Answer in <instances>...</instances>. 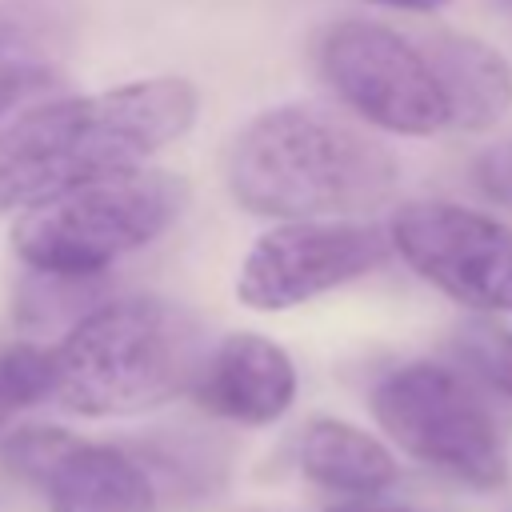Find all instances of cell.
Returning a JSON list of instances; mask_svg holds the SVG:
<instances>
[{"instance_id":"obj_19","label":"cell","mask_w":512,"mask_h":512,"mask_svg":"<svg viewBox=\"0 0 512 512\" xmlns=\"http://www.w3.org/2000/svg\"><path fill=\"white\" fill-rule=\"evenodd\" d=\"M328 512H408V508H388V504H336Z\"/></svg>"},{"instance_id":"obj_12","label":"cell","mask_w":512,"mask_h":512,"mask_svg":"<svg viewBox=\"0 0 512 512\" xmlns=\"http://www.w3.org/2000/svg\"><path fill=\"white\" fill-rule=\"evenodd\" d=\"M420 44L436 72L448 128L484 132L508 112L512 68L496 48H488L476 36H460V32H432Z\"/></svg>"},{"instance_id":"obj_8","label":"cell","mask_w":512,"mask_h":512,"mask_svg":"<svg viewBox=\"0 0 512 512\" xmlns=\"http://www.w3.org/2000/svg\"><path fill=\"white\" fill-rule=\"evenodd\" d=\"M384 256L388 240L380 228L292 220L260 236L256 248L244 256L236 296L248 308L280 312L348 280H360L364 272L380 268Z\"/></svg>"},{"instance_id":"obj_4","label":"cell","mask_w":512,"mask_h":512,"mask_svg":"<svg viewBox=\"0 0 512 512\" xmlns=\"http://www.w3.org/2000/svg\"><path fill=\"white\" fill-rule=\"evenodd\" d=\"M184 180L172 172L128 168L32 204L16 228L12 248L44 276L92 280L120 256L156 240L184 208Z\"/></svg>"},{"instance_id":"obj_10","label":"cell","mask_w":512,"mask_h":512,"mask_svg":"<svg viewBox=\"0 0 512 512\" xmlns=\"http://www.w3.org/2000/svg\"><path fill=\"white\" fill-rule=\"evenodd\" d=\"M192 392L208 412L224 420L272 424L296 396V368L280 344L256 332H236L208 352Z\"/></svg>"},{"instance_id":"obj_9","label":"cell","mask_w":512,"mask_h":512,"mask_svg":"<svg viewBox=\"0 0 512 512\" xmlns=\"http://www.w3.org/2000/svg\"><path fill=\"white\" fill-rule=\"evenodd\" d=\"M4 460L40 480L52 512H156L148 468L108 444H84L60 428H16Z\"/></svg>"},{"instance_id":"obj_15","label":"cell","mask_w":512,"mask_h":512,"mask_svg":"<svg viewBox=\"0 0 512 512\" xmlns=\"http://www.w3.org/2000/svg\"><path fill=\"white\" fill-rule=\"evenodd\" d=\"M456 352L460 360L496 392H504L512 400V328L480 316V320H464L456 332Z\"/></svg>"},{"instance_id":"obj_5","label":"cell","mask_w":512,"mask_h":512,"mask_svg":"<svg viewBox=\"0 0 512 512\" xmlns=\"http://www.w3.org/2000/svg\"><path fill=\"white\" fill-rule=\"evenodd\" d=\"M372 412L408 456L452 480L484 492L508 480L500 424L460 372L424 360L404 364L372 388Z\"/></svg>"},{"instance_id":"obj_7","label":"cell","mask_w":512,"mask_h":512,"mask_svg":"<svg viewBox=\"0 0 512 512\" xmlns=\"http://www.w3.org/2000/svg\"><path fill=\"white\" fill-rule=\"evenodd\" d=\"M392 248L440 292L480 312H512V228L444 204H404L392 216Z\"/></svg>"},{"instance_id":"obj_2","label":"cell","mask_w":512,"mask_h":512,"mask_svg":"<svg viewBox=\"0 0 512 512\" xmlns=\"http://www.w3.org/2000/svg\"><path fill=\"white\" fill-rule=\"evenodd\" d=\"M396 160L360 128L304 104L268 108L228 152V188L256 216H352L396 192Z\"/></svg>"},{"instance_id":"obj_1","label":"cell","mask_w":512,"mask_h":512,"mask_svg":"<svg viewBox=\"0 0 512 512\" xmlns=\"http://www.w3.org/2000/svg\"><path fill=\"white\" fill-rule=\"evenodd\" d=\"M196 104L188 80L152 76L20 116L0 132V212L140 168L192 128Z\"/></svg>"},{"instance_id":"obj_16","label":"cell","mask_w":512,"mask_h":512,"mask_svg":"<svg viewBox=\"0 0 512 512\" xmlns=\"http://www.w3.org/2000/svg\"><path fill=\"white\" fill-rule=\"evenodd\" d=\"M140 464H152L168 488H180V492H212L216 480H220V460H212V452L196 440H176V444H160L152 440L144 448V460Z\"/></svg>"},{"instance_id":"obj_18","label":"cell","mask_w":512,"mask_h":512,"mask_svg":"<svg viewBox=\"0 0 512 512\" xmlns=\"http://www.w3.org/2000/svg\"><path fill=\"white\" fill-rule=\"evenodd\" d=\"M376 4H388V8H408V12H432L448 0H376Z\"/></svg>"},{"instance_id":"obj_17","label":"cell","mask_w":512,"mask_h":512,"mask_svg":"<svg viewBox=\"0 0 512 512\" xmlns=\"http://www.w3.org/2000/svg\"><path fill=\"white\" fill-rule=\"evenodd\" d=\"M476 184L484 188L488 200L512 208V140L488 148V152L476 160Z\"/></svg>"},{"instance_id":"obj_6","label":"cell","mask_w":512,"mask_h":512,"mask_svg":"<svg viewBox=\"0 0 512 512\" xmlns=\"http://www.w3.org/2000/svg\"><path fill=\"white\" fill-rule=\"evenodd\" d=\"M320 72L348 108L388 132L428 136L448 124L444 96L424 44L384 24H332L320 40Z\"/></svg>"},{"instance_id":"obj_14","label":"cell","mask_w":512,"mask_h":512,"mask_svg":"<svg viewBox=\"0 0 512 512\" xmlns=\"http://www.w3.org/2000/svg\"><path fill=\"white\" fill-rule=\"evenodd\" d=\"M56 388V356L40 344H0V412L48 400Z\"/></svg>"},{"instance_id":"obj_11","label":"cell","mask_w":512,"mask_h":512,"mask_svg":"<svg viewBox=\"0 0 512 512\" xmlns=\"http://www.w3.org/2000/svg\"><path fill=\"white\" fill-rule=\"evenodd\" d=\"M76 32V0H0V112L60 80Z\"/></svg>"},{"instance_id":"obj_3","label":"cell","mask_w":512,"mask_h":512,"mask_svg":"<svg viewBox=\"0 0 512 512\" xmlns=\"http://www.w3.org/2000/svg\"><path fill=\"white\" fill-rule=\"evenodd\" d=\"M56 356L52 396L80 416H132L192 392L204 360V324L168 300H112L76 320Z\"/></svg>"},{"instance_id":"obj_13","label":"cell","mask_w":512,"mask_h":512,"mask_svg":"<svg viewBox=\"0 0 512 512\" xmlns=\"http://www.w3.org/2000/svg\"><path fill=\"white\" fill-rule=\"evenodd\" d=\"M300 468L328 492L344 496H376L396 484L392 452L356 424L344 420H312L300 436Z\"/></svg>"}]
</instances>
